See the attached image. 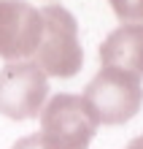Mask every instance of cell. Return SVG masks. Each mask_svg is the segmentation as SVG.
Listing matches in <instances>:
<instances>
[{
    "label": "cell",
    "instance_id": "ba28073f",
    "mask_svg": "<svg viewBox=\"0 0 143 149\" xmlns=\"http://www.w3.org/2000/svg\"><path fill=\"white\" fill-rule=\"evenodd\" d=\"M11 149H57L54 144L49 141L43 133H32V136H24V138H19Z\"/></svg>",
    "mask_w": 143,
    "mask_h": 149
},
{
    "label": "cell",
    "instance_id": "9c48e42d",
    "mask_svg": "<svg viewBox=\"0 0 143 149\" xmlns=\"http://www.w3.org/2000/svg\"><path fill=\"white\" fill-rule=\"evenodd\" d=\"M124 149H143V133H140V136H135V138H132V141L124 146Z\"/></svg>",
    "mask_w": 143,
    "mask_h": 149
},
{
    "label": "cell",
    "instance_id": "277c9868",
    "mask_svg": "<svg viewBox=\"0 0 143 149\" xmlns=\"http://www.w3.org/2000/svg\"><path fill=\"white\" fill-rule=\"evenodd\" d=\"M49 95L46 73L35 63H8L0 71V114L8 119L41 117Z\"/></svg>",
    "mask_w": 143,
    "mask_h": 149
},
{
    "label": "cell",
    "instance_id": "8992f818",
    "mask_svg": "<svg viewBox=\"0 0 143 149\" xmlns=\"http://www.w3.org/2000/svg\"><path fill=\"white\" fill-rule=\"evenodd\" d=\"M100 63L103 68H113L143 79V27L135 24L116 27L100 46Z\"/></svg>",
    "mask_w": 143,
    "mask_h": 149
},
{
    "label": "cell",
    "instance_id": "3957f363",
    "mask_svg": "<svg viewBox=\"0 0 143 149\" xmlns=\"http://www.w3.org/2000/svg\"><path fill=\"white\" fill-rule=\"evenodd\" d=\"M100 122L81 95L59 92L41 111V133L57 149H86Z\"/></svg>",
    "mask_w": 143,
    "mask_h": 149
},
{
    "label": "cell",
    "instance_id": "5b68a950",
    "mask_svg": "<svg viewBox=\"0 0 143 149\" xmlns=\"http://www.w3.org/2000/svg\"><path fill=\"white\" fill-rule=\"evenodd\" d=\"M41 11L24 0H0V57L22 63L32 57L41 43Z\"/></svg>",
    "mask_w": 143,
    "mask_h": 149
},
{
    "label": "cell",
    "instance_id": "52a82bcc",
    "mask_svg": "<svg viewBox=\"0 0 143 149\" xmlns=\"http://www.w3.org/2000/svg\"><path fill=\"white\" fill-rule=\"evenodd\" d=\"M108 3L122 24L143 27V0H108Z\"/></svg>",
    "mask_w": 143,
    "mask_h": 149
},
{
    "label": "cell",
    "instance_id": "6da1fadb",
    "mask_svg": "<svg viewBox=\"0 0 143 149\" xmlns=\"http://www.w3.org/2000/svg\"><path fill=\"white\" fill-rule=\"evenodd\" d=\"M41 43L35 49V65L46 76L70 79L84 65V49L78 41V22L62 6H43L41 8Z\"/></svg>",
    "mask_w": 143,
    "mask_h": 149
},
{
    "label": "cell",
    "instance_id": "7a4b0ae2",
    "mask_svg": "<svg viewBox=\"0 0 143 149\" xmlns=\"http://www.w3.org/2000/svg\"><path fill=\"white\" fill-rule=\"evenodd\" d=\"M81 98L92 109L100 125H122L130 122L143 106V87L140 79L124 71L103 68L86 84Z\"/></svg>",
    "mask_w": 143,
    "mask_h": 149
}]
</instances>
